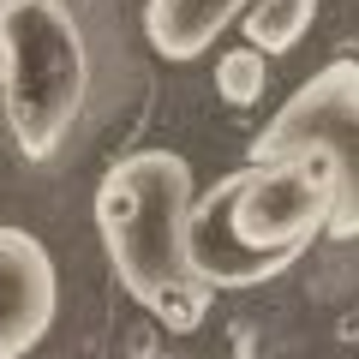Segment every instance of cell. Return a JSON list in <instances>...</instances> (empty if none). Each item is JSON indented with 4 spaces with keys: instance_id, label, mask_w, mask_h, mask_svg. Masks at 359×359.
Here are the masks:
<instances>
[{
    "instance_id": "3",
    "label": "cell",
    "mask_w": 359,
    "mask_h": 359,
    "mask_svg": "<svg viewBox=\"0 0 359 359\" xmlns=\"http://www.w3.org/2000/svg\"><path fill=\"white\" fill-rule=\"evenodd\" d=\"M0 102L25 162H48L72 138L90 96V54L66 0H0Z\"/></svg>"
},
{
    "instance_id": "8",
    "label": "cell",
    "mask_w": 359,
    "mask_h": 359,
    "mask_svg": "<svg viewBox=\"0 0 359 359\" xmlns=\"http://www.w3.org/2000/svg\"><path fill=\"white\" fill-rule=\"evenodd\" d=\"M264 84H269V54L252 48V42H245V48H228L216 60V96L228 108H252L257 96H264Z\"/></svg>"
},
{
    "instance_id": "4",
    "label": "cell",
    "mask_w": 359,
    "mask_h": 359,
    "mask_svg": "<svg viewBox=\"0 0 359 359\" xmlns=\"http://www.w3.org/2000/svg\"><path fill=\"white\" fill-rule=\"evenodd\" d=\"M318 150L335 168V210L323 222L330 240H359V60H330L276 108L252 144V162Z\"/></svg>"
},
{
    "instance_id": "2",
    "label": "cell",
    "mask_w": 359,
    "mask_h": 359,
    "mask_svg": "<svg viewBox=\"0 0 359 359\" xmlns=\"http://www.w3.org/2000/svg\"><path fill=\"white\" fill-rule=\"evenodd\" d=\"M192 198H198L192 168L174 150H132L96 186V233L108 245L120 287L174 335L198 330L216 299V287L198 282L192 257H186Z\"/></svg>"
},
{
    "instance_id": "6",
    "label": "cell",
    "mask_w": 359,
    "mask_h": 359,
    "mask_svg": "<svg viewBox=\"0 0 359 359\" xmlns=\"http://www.w3.org/2000/svg\"><path fill=\"white\" fill-rule=\"evenodd\" d=\"M245 13V0H150L144 6V36L162 60L186 66Z\"/></svg>"
},
{
    "instance_id": "7",
    "label": "cell",
    "mask_w": 359,
    "mask_h": 359,
    "mask_svg": "<svg viewBox=\"0 0 359 359\" xmlns=\"http://www.w3.org/2000/svg\"><path fill=\"white\" fill-rule=\"evenodd\" d=\"M311 18H318V0H257L245 13V42L264 54H287L306 42Z\"/></svg>"
},
{
    "instance_id": "1",
    "label": "cell",
    "mask_w": 359,
    "mask_h": 359,
    "mask_svg": "<svg viewBox=\"0 0 359 359\" xmlns=\"http://www.w3.org/2000/svg\"><path fill=\"white\" fill-rule=\"evenodd\" d=\"M335 210V168L330 156H269L240 174L216 180L186 210V257L198 282L228 287H264L276 282L299 252L323 233Z\"/></svg>"
},
{
    "instance_id": "9",
    "label": "cell",
    "mask_w": 359,
    "mask_h": 359,
    "mask_svg": "<svg viewBox=\"0 0 359 359\" xmlns=\"http://www.w3.org/2000/svg\"><path fill=\"white\" fill-rule=\"evenodd\" d=\"M0 72H6V54H0Z\"/></svg>"
},
{
    "instance_id": "5",
    "label": "cell",
    "mask_w": 359,
    "mask_h": 359,
    "mask_svg": "<svg viewBox=\"0 0 359 359\" xmlns=\"http://www.w3.org/2000/svg\"><path fill=\"white\" fill-rule=\"evenodd\" d=\"M60 311V276L30 228H0V359H25Z\"/></svg>"
}]
</instances>
